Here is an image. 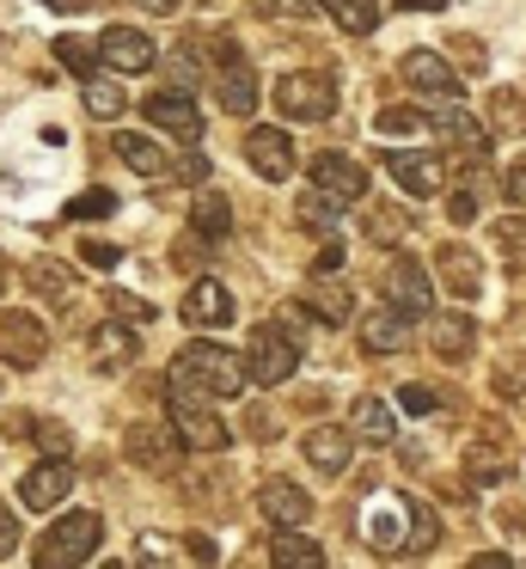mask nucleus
<instances>
[{
	"mask_svg": "<svg viewBox=\"0 0 526 569\" xmlns=\"http://www.w3.org/2000/svg\"><path fill=\"white\" fill-rule=\"evenodd\" d=\"M447 0H398V13H440Z\"/></svg>",
	"mask_w": 526,
	"mask_h": 569,
	"instance_id": "3c124183",
	"label": "nucleus"
},
{
	"mask_svg": "<svg viewBox=\"0 0 526 569\" xmlns=\"http://www.w3.org/2000/svg\"><path fill=\"white\" fill-rule=\"evenodd\" d=\"M349 435H361V441L386 447L391 435H398V417H391L386 398H355V410H349Z\"/></svg>",
	"mask_w": 526,
	"mask_h": 569,
	"instance_id": "bb28decb",
	"label": "nucleus"
},
{
	"mask_svg": "<svg viewBox=\"0 0 526 569\" xmlns=\"http://www.w3.org/2000/svg\"><path fill=\"white\" fill-rule=\"evenodd\" d=\"M92 214H117V197L110 190H80L68 202V221H92Z\"/></svg>",
	"mask_w": 526,
	"mask_h": 569,
	"instance_id": "58836bf2",
	"label": "nucleus"
},
{
	"mask_svg": "<svg viewBox=\"0 0 526 569\" xmlns=\"http://www.w3.org/2000/svg\"><path fill=\"white\" fill-rule=\"evenodd\" d=\"M502 197H508V202H514V209H520V214H526V166H514V172H508V178H502Z\"/></svg>",
	"mask_w": 526,
	"mask_h": 569,
	"instance_id": "49530a36",
	"label": "nucleus"
},
{
	"mask_svg": "<svg viewBox=\"0 0 526 569\" xmlns=\"http://www.w3.org/2000/svg\"><path fill=\"white\" fill-rule=\"evenodd\" d=\"M257 515H264L276 532H300L306 520H312V496H306L300 483H288V478H269L264 490H257Z\"/></svg>",
	"mask_w": 526,
	"mask_h": 569,
	"instance_id": "9b49d317",
	"label": "nucleus"
},
{
	"mask_svg": "<svg viewBox=\"0 0 526 569\" xmlns=\"http://www.w3.org/2000/svg\"><path fill=\"white\" fill-rule=\"evenodd\" d=\"M171 380L190 386V392H202V398H239L245 386H251V373H245V361L232 356V349L190 343V349H178V361H171Z\"/></svg>",
	"mask_w": 526,
	"mask_h": 569,
	"instance_id": "f257e3e1",
	"label": "nucleus"
},
{
	"mask_svg": "<svg viewBox=\"0 0 526 569\" xmlns=\"http://www.w3.org/2000/svg\"><path fill=\"white\" fill-rule=\"evenodd\" d=\"M80 258L92 263V270H110V263H117L122 251H117V246H105V239H86V246H80Z\"/></svg>",
	"mask_w": 526,
	"mask_h": 569,
	"instance_id": "c03bdc74",
	"label": "nucleus"
},
{
	"mask_svg": "<svg viewBox=\"0 0 526 569\" xmlns=\"http://www.w3.org/2000/svg\"><path fill=\"white\" fill-rule=\"evenodd\" d=\"M68 490H73L68 459H37V466L24 471V483H19V502L24 508H56V502H68Z\"/></svg>",
	"mask_w": 526,
	"mask_h": 569,
	"instance_id": "f3484780",
	"label": "nucleus"
},
{
	"mask_svg": "<svg viewBox=\"0 0 526 569\" xmlns=\"http://www.w3.org/2000/svg\"><path fill=\"white\" fill-rule=\"evenodd\" d=\"M312 190H318V197H330L337 209H349V202L367 197V172L349 160V153H318V160H312Z\"/></svg>",
	"mask_w": 526,
	"mask_h": 569,
	"instance_id": "f8f14e48",
	"label": "nucleus"
},
{
	"mask_svg": "<svg viewBox=\"0 0 526 569\" xmlns=\"http://www.w3.org/2000/svg\"><path fill=\"white\" fill-rule=\"evenodd\" d=\"M56 62H61V68H73L80 80H92V62H98V50H92L86 38H73V31H61V38H56Z\"/></svg>",
	"mask_w": 526,
	"mask_h": 569,
	"instance_id": "473e14b6",
	"label": "nucleus"
},
{
	"mask_svg": "<svg viewBox=\"0 0 526 569\" xmlns=\"http://www.w3.org/2000/svg\"><path fill=\"white\" fill-rule=\"evenodd\" d=\"M190 557H196V563H215V545H208L202 532H196V539H190Z\"/></svg>",
	"mask_w": 526,
	"mask_h": 569,
	"instance_id": "864d4df0",
	"label": "nucleus"
},
{
	"mask_svg": "<svg viewBox=\"0 0 526 569\" xmlns=\"http://www.w3.org/2000/svg\"><path fill=\"white\" fill-rule=\"evenodd\" d=\"M12 545H19V515L0 502V557H12Z\"/></svg>",
	"mask_w": 526,
	"mask_h": 569,
	"instance_id": "de8ad7c7",
	"label": "nucleus"
},
{
	"mask_svg": "<svg viewBox=\"0 0 526 569\" xmlns=\"http://www.w3.org/2000/svg\"><path fill=\"white\" fill-rule=\"evenodd\" d=\"M435 276H440V288H447L453 300L484 295V263H477V251H465V246H440L435 251Z\"/></svg>",
	"mask_w": 526,
	"mask_h": 569,
	"instance_id": "a211bd4d",
	"label": "nucleus"
},
{
	"mask_svg": "<svg viewBox=\"0 0 526 569\" xmlns=\"http://www.w3.org/2000/svg\"><path fill=\"white\" fill-rule=\"evenodd\" d=\"M496 246H502V263L508 270H526V214H508L496 227Z\"/></svg>",
	"mask_w": 526,
	"mask_h": 569,
	"instance_id": "72a5a7b5",
	"label": "nucleus"
},
{
	"mask_svg": "<svg viewBox=\"0 0 526 569\" xmlns=\"http://www.w3.org/2000/svg\"><path fill=\"white\" fill-rule=\"evenodd\" d=\"M349 453H355V435L349 429H337V422H318L312 435H306V459H312L318 471H349Z\"/></svg>",
	"mask_w": 526,
	"mask_h": 569,
	"instance_id": "b1692460",
	"label": "nucleus"
},
{
	"mask_svg": "<svg viewBox=\"0 0 526 569\" xmlns=\"http://www.w3.org/2000/svg\"><path fill=\"white\" fill-rule=\"evenodd\" d=\"M379 288H386V307H398L404 319H428V307H435V282L416 258H391Z\"/></svg>",
	"mask_w": 526,
	"mask_h": 569,
	"instance_id": "0eeeda50",
	"label": "nucleus"
},
{
	"mask_svg": "<svg viewBox=\"0 0 526 569\" xmlns=\"http://www.w3.org/2000/svg\"><path fill=\"white\" fill-rule=\"evenodd\" d=\"M49 7H61V13H68V7H80V0H49Z\"/></svg>",
	"mask_w": 526,
	"mask_h": 569,
	"instance_id": "4d7b16f0",
	"label": "nucleus"
},
{
	"mask_svg": "<svg viewBox=\"0 0 526 569\" xmlns=\"http://www.w3.org/2000/svg\"><path fill=\"white\" fill-rule=\"evenodd\" d=\"M141 13H178V0H135Z\"/></svg>",
	"mask_w": 526,
	"mask_h": 569,
	"instance_id": "5fc2aeb1",
	"label": "nucleus"
},
{
	"mask_svg": "<svg viewBox=\"0 0 526 569\" xmlns=\"http://www.w3.org/2000/svg\"><path fill=\"white\" fill-rule=\"evenodd\" d=\"M245 160H251L257 178H269V184H281V178L294 172V141L288 129H245Z\"/></svg>",
	"mask_w": 526,
	"mask_h": 569,
	"instance_id": "2eb2a0df",
	"label": "nucleus"
},
{
	"mask_svg": "<svg viewBox=\"0 0 526 569\" xmlns=\"http://www.w3.org/2000/svg\"><path fill=\"white\" fill-rule=\"evenodd\" d=\"M472 569H514V563L502 551H484V557H472Z\"/></svg>",
	"mask_w": 526,
	"mask_h": 569,
	"instance_id": "603ef678",
	"label": "nucleus"
},
{
	"mask_svg": "<svg viewBox=\"0 0 526 569\" xmlns=\"http://www.w3.org/2000/svg\"><path fill=\"white\" fill-rule=\"evenodd\" d=\"M251 7H257V13H306L300 0H251Z\"/></svg>",
	"mask_w": 526,
	"mask_h": 569,
	"instance_id": "8fccbe9b",
	"label": "nucleus"
},
{
	"mask_svg": "<svg viewBox=\"0 0 526 569\" xmlns=\"http://www.w3.org/2000/svg\"><path fill=\"white\" fill-rule=\"evenodd\" d=\"M300 312H312L318 325H349V312H355V295L337 282V276H312V282L300 288Z\"/></svg>",
	"mask_w": 526,
	"mask_h": 569,
	"instance_id": "412c9836",
	"label": "nucleus"
},
{
	"mask_svg": "<svg viewBox=\"0 0 526 569\" xmlns=\"http://www.w3.org/2000/svg\"><path fill=\"white\" fill-rule=\"evenodd\" d=\"M117 160L129 166V172H141L147 184H166V178H171V160L147 136H135V129H122V136H117Z\"/></svg>",
	"mask_w": 526,
	"mask_h": 569,
	"instance_id": "393cba45",
	"label": "nucleus"
},
{
	"mask_svg": "<svg viewBox=\"0 0 526 569\" xmlns=\"http://www.w3.org/2000/svg\"><path fill=\"white\" fill-rule=\"evenodd\" d=\"M147 111V123H159L166 136H178V141H202V111H196V99L183 87H166V92H153V99L141 104Z\"/></svg>",
	"mask_w": 526,
	"mask_h": 569,
	"instance_id": "ddd939ff",
	"label": "nucleus"
},
{
	"mask_svg": "<svg viewBox=\"0 0 526 569\" xmlns=\"http://www.w3.org/2000/svg\"><path fill=\"white\" fill-rule=\"evenodd\" d=\"M31 441L43 447L49 459H68V447H73V441H68V429H61V422H37V417H31Z\"/></svg>",
	"mask_w": 526,
	"mask_h": 569,
	"instance_id": "ea45409f",
	"label": "nucleus"
},
{
	"mask_svg": "<svg viewBox=\"0 0 526 569\" xmlns=\"http://www.w3.org/2000/svg\"><path fill=\"white\" fill-rule=\"evenodd\" d=\"M153 38L147 31H135V26H110L105 38H98V62L105 68H117V74H147L153 68Z\"/></svg>",
	"mask_w": 526,
	"mask_h": 569,
	"instance_id": "4468645a",
	"label": "nucleus"
},
{
	"mask_svg": "<svg viewBox=\"0 0 526 569\" xmlns=\"http://www.w3.org/2000/svg\"><path fill=\"white\" fill-rule=\"evenodd\" d=\"M404 343H410V319H404L398 307H374L361 319V349L367 356H398Z\"/></svg>",
	"mask_w": 526,
	"mask_h": 569,
	"instance_id": "4be33fe9",
	"label": "nucleus"
},
{
	"mask_svg": "<svg viewBox=\"0 0 526 569\" xmlns=\"http://www.w3.org/2000/svg\"><path fill=\"white\" fill-rule=\"evenodd\" d=\"M367 233H374L379 246H386V239H398V233H404V214H398V209H374V214H367Z\"/></svg>",
	"mask_w": 526,
	"mask_h": 569,
	"instance_id": "79ce46f5",
	"label": "nucleus"
},
{
	"mask_svg": "<svg viewBox=\"0 0 526 569\" xmlns=\"http://www.w3.org/2000/svg\"><path fill=\"white\" fill-rule=\"evenodd\" d=\"M410 527H416V502L398 490L374 496V502L361 508V539L374 545V551H404V545H410Z\"/></svg>",
	"mask_w": 526,
	"mask_h": 569,
	"instance_id": "423d86ee",
	"label": "nucleus"
},
{
	"mask_svg": "<svg viewBox=\"0 0 526 569\" xmlns=\"http://www.w3.org/2000/svg\"><path fill=\"white\" fill-rule=\"evenodd\" d=\"M190 227H196V239H208V246H215V239H227V227H232L227 197H220V190H202V197H196V209H190Z\"/></svg>",
	"mask_w": 526,
	"mask_h": 569,
	"instance_id": "c85d7f7f",
	"label": "nucleus"
},
{
	"mask_svg": "<svg viewBox=\"0 0 526 569\" xmlns=\"http://www.w3.org/2000/svg\"><path fill=\"white\" fill-rule=\"evenodd\" d=\"M31 288H37V295H49L56 307H68V300H73L68 270H61V263H49V258H37V263H31Z\"/></svg>",
	"mask_w": 526,
	"mask_h": 569,
	"instance_id": "2f4dec72",
	"label": "nucleus"
},
{
	"mask_svg": "<svg viewBox=\"0 0 526 569\" xmlns=\"http://www.w3.org/2000/svg\"><path fill=\"white\" fill-rule=\"evenodd\" d=\"M7 270H12V263H7V258H0V295H7V282H12V276H7Z\"/></svg>",
	"mask_w": 526,
	"mask_h": 569,
	"instance_id": "6e6d98bb",
	"label": "nucleus"
},
{
	"mask_svg": "<svg viewBox=\"0 0 526 569\" xmlns=\"http://www.w3.org/2000/svg\"><path fill=\"white\" fill-rule=\"evenodd\" d=\"M294 368H300V343H294V331H281V325H257L251 343H245V373H251V386H281V380H294Z\"/></svg>",
	"mask_w": 526,
	"mask_h": 569,
	"instance_id": "39448f33",
	"label": "nucleus"
},
{
	"mask_svg": "<svg viewBox=\"0 0 526 569\" xmlns=\"http://www.w3.org/2000/svg\"><path fill=\"white\" fill-rule=\"evenodd\" d=\"M183 325H232V295H227V282H215V276L190 282V295H183Z\"/></svg>",
	"mask_w": 526,
	"mask_h": 569,
	"instance_id": "5701e85b",
	"label": "nucleus"
},
{
	"mask_svg": "<svg viewBox=\"0 0 526 569\" xmlns=\"http://www.w3.org/2000/svg\"><path fill=\"white\" fill-rule=\"evenodd\" d=\"M215 99H220V111L227 117H251L257 111V74L245 68V56H232V62H220V74H215Z\"/></svg>",
	"mask_w": 526,
	"mask_h": 569,
	"instance_id": "aec40b11",
	"label": "nucleus"
},
{
	"mask_svg": "<svg viewBox=\"0 0 526 569\" xmlns=\"http://www.w3.org/2000/svg\"><path fill=\"white\" fill-rule=\"evenodd\" d=\"M276 111L288 123H325L337 111V80L318 74V68H300V74H281L276 80Z\"/></svg>",
	"mask_w": 526,
	"mask_h": 569,
	"instance_id": "20e7f679",
	"label": "nucleus"
},
{
	"mask_svg": "<svg viewBox=\"0 0 526 569\" xmlns=\"http://www.w3.org/2000/svg\"><path fill=\"white\" fill-rule=\"evenodd\" d=\"M269 569H325V551H318L306 532H276V545H269Z\"/></svg>",
	"mask_w": 526,
	"mask_h": 569,
	"instance_id": "cd10ccee",
	"label": "nucleus"
},
{
	"mask_svg": "<svg viewBox=\"0 0 526 569\" xmlns=\"http://www.w3.org/2000/svg\"><path fill=\"white\" fill-rule=\"evenodd\" d=\"M86 356H92V373H129L141 361V331L135 325H92Z\"/></svg>",
	"mask_w": 526,
	"mask_h": 569,
	"instance_id": "1a4fd4ad",
	"label": "nucleus"
},
{
	"mask_svg": "<svg viewBox=\"0 0 526 569\" xmlns=\"http://www.w3.org/2000/svg\"><path fill=\"white\" fill-rule=\"evenodd\" d=\"M122 453L141 471H178V429H166V422H135Z\"/></svg>",
	"mask_w": 526,
	"mask_h": 569,
	"instance_id": "dca6fc26",
	"label": "nucleus"
},
{
	"mask_svg": "<svg viewBox=\"0 0 526 569\" xmlns=\"http://www.w3.org/2000/svg\"><path fill=\"white\" fill-rule=\"evenodd\" d=\"M447 214H453V221H472V214H477V197H472V190H459V197L447 202Z\"/></svg>",
	"mask_w": 526,
	"mask_h": 569,
	"instance_id": "09e8293b",
	"label": "nucleus"
},
{
	"mask_svg": "<svg viewBox=\"0 0 526 569\" xmlns=\"http://www.w3.org/2000/svg\"><path fill=\"white\" fill-rule=\"evenodd\" d=\"M435 539H440V520L428 515V508H416V527H410V545H404V551L423 557V551H435Z\"/></svg>",
	"mask_w": 526,
	"mask_h": 569,
	"instance_id": "a19ab883",
	"label": "nucleus"
},
{
	"mask_svg": "<svg viewBox=\"0 0 526 569\" xmlns=\"http://www.w3.org/2000/svg\"><path fill=\"white\" fill-rule=\"evenodd\" d=\"M202 246H208V239H178L171 263H178V270H202Z\"/></svg>",
	"mask_w": 526,
	"mask_h": 569,
	"instance_id": "a18cd8bd",
	"label": "nucleus"
},
{
	"mask_svg": "<svg viewBox=\"0 0 526 569\" xmlns=\"http://www.w3.org/2000/svg\"><path fill=\"white\" fill-rule=\"evenodd\" d=\"M386 178H398L404 197H435L447 166H440L435 153H386Z\"/></svg>",
	"mask_w": 526,
	"mask_h": 569,
	"instance_id": "6ab92c4d",
	"label": "nucleus"
},
{
	"mask_svg": "<svg viewBox=\"0 0 526 569\" xmlns=\"http://www.w3.org/2000/svg\"><path fill=\"white\" fill-rule=\"evenodd\" d=\"M435 129H440V136L453 141V153H465V160H472V166H477V160H484V153H489V136H484V129H477V123H472V117H465V111H447V117H440Z\"/></svg>",
	"mask_w": 526,
	"mask_h": 569,
	"instance_id": "c756f323",
	"label": "nucleus"
},
{
	"mask_svg": "<svg viewBox=\"0 0 526 569\" xmlns=\"http://www.w3.org/2000/svg\"><path fill=\"white\" fill-rule=\"evenodd\" d=\"M428 343H435L440 361H465V356L477 349V325L465 319V312H440L435 331H428Z\"/></svg>",
	"mask_w": 526,
	"mask_h": 569,
	"instance_id": "a878e982",
	"label": "nucleus"
},
{
	"mask_svg": "<svg viewBox=\"0 0 526 569\" xmlns=\"http://www.w3.org/2000/svg\"><path fill=\"white\" fill-rule=\"evenodd\" d=\"M49 349V331L37 312H0V361L7 368H37Z\"/></svg>",
	"mask_w": 526,
	"mask_h": 569,
	"instance_id": "6e6552de",
	"label": "nucleus"
},
{
	"mask_svg": "<svg viewBox=\"0 0 526 569\" xmlns=\"http://www.w3.org/2000/svg\"><path fill=\"white\" fill-rule=\"evenodd\" d=\"M98 545H105V520H98L92 508H80V515H61L56 527L37 539L31 557H37V569H80Z\"/></svg>",
	"mask_w": 526,
	"mask_h": 569,
	"instance_id": "7ed1b4c3",
	"label": "nucleus"
},
{
	"mask_svg": "<svg viewBox=\"0 0 526 569\" xmlns=\"http://www.w3.org/2000/svg\"><path fill=\"white\" fill-rule=\"evenodd\" d=\"M398 80L410 92H423V99H459V87H465V80L453 74V62H447V56H435V50H410L398 62Z\"/></svg>",
	"mask_w": 526,
	"mask_h": 569,
	"instance_id": "9d476101",
	"label": "nucleus"
},
{
	"mask_svg": "<svg viewBox=\"0 0 526 569\" xmlns=\"http://www.w3.org/2000/svg\"><path fill=\"white\" fill-rule=\"evenodd\" d=\"M374 129H379V136H416V129H428V117L423 111H404V104H386Z\"/></svg>",
	"mask_w": 526,
	"mask_h": 569,
	"instance_id": "4c0bfd02",
	"label": "nucleus"
},
{
	"mask_svg": "<svg viewBox=\"0 0 526 569\" xmlns=\"http://www.w3.org/2000/svg\"><path fill=\"white\" fill-rule=\"evenodd\" d=\"M300 227H306V233H337V202L318 197V190H312V197H300Z\"/></svg>",
	"mask_w": 526,
	"mask_h": 569,
	"instance_id": "c9c22d12",
	"label": "nucleus"
},
{
	"mask_svg": "<svg viewBox=\"0 0 526 569\" xmlns=\"http://www.w3.org/2000/svg\"><path fill=\"white\" fill-rule=\"evenodd\" d=\"M398 405L410 410V417H428V410L440 405V392H428V386H404V392H398Z\"/></svg>",
	"mask_w": 526,
	"mask_h": 569,
	"instance_id": "37998d69",
	"label": "nucleus"
},
{
	"mask_svg": "<svg viewBox=\"0 0 526 569\" xmlns=\"http://www.w3.org/2000/svg\"><path fill=\"white\" fill-rule=\"evenodd\" d=\"M105 569H122V563H105Z\"/></svg>",
	"mask_w": 526,
	"mask_h": 569,
	"instance_id": "13d9d810",
	"label": "nucleus"
},
{
	"mask_svg": "<svg viewBox=\"0 0 526 569\" xmlns=\"http://www.w3.org/2000/svg\"><path fill=\"white\" fill-rule=\"evenodd\" d=\"M105 307L117 312L122 325H153V300H141V295H122V288H110Z\"/></svg>",
	"mask_w": 526,
	"mask_h": 569,
	"instance_id": "e433bc0d",
	"label": "nucleus"
},
{
	"mask_svg": "<svg viewBox=\"0 0 526 569\" xmlns=\"http://www.w3.org/2000/svg\"><path fill=\"white\" fill-rule=\"evenodd\" d=\"M166 417H171V429H178V441L196 447V453H227L232 447V429L220 422V410L178 380H171V392H166Z\"/></svg>",
	"mask_w": 526,
	"mask_h": 569,
	"instance_id": "f03ea898",
	"label": "nucleus"
},
{
	"mask_svg": "<svg viewBox=\"0 0 526 569\" xmlns=\"http://www.w3.org/2000/svg\"><path fill=\"white\" fill-rule=\"evenodd\" d=\"M325 13L337 19V31H349V38L379 31V0H325Z\"/></svg>",
	"mask_w": 526,
	"mask_h": 569,
	"instance_id": "7c9ffc66",
	"label": "nucleus"
},
{
	"mask_svg": "<svg viewBox=\"0 0 526 569\" xmlns=\"http://www.w3.org/2000/svg\"><path fill=\"white\" fill-rule=\"evenodd\" d=\"M80 99H86V111H92V117H122V87H117V80H86Z\"/></svg>",
	"mask_w": 526,
	"mask_h": 569,
	"instance_id": "f704fd0d",
	"label": "nucleus"
}]
</instances>
